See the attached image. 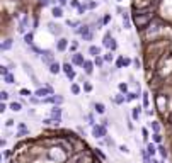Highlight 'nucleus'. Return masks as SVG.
<instances>
[{
	"mask_svg": "<svg viewBox=\"0 0 172 163\" xmlns=\"http://www.w3.org/2000/svg\"><path fill=\"white\" fill-rule=\"evenodd\" d=\"M152 17H154L152 12H142V14H136V19H135L136 27H138V29H145L146 25L150 24Z\"/></svg>",
	"mask_w": 172,
	"mask_h": 163,
	"instance_id": "obj_1",
	"label": "nucleus"
},
{
	"mask_svg": "<svg viewBox=\"0 0 172 163\" xmlns=\"http://www.w3.org/2000/svg\"><path fill=\"white\" fill-rule=\"evenodd\" d=\"M92 136H94L95 139L106 138V136H107L106 126H102V124H95V126H92Z\"/></svg>",
	"mask_w": 172,
	"mask_h": 163,
	"instance_id": "obj_2",
	"label": "nucleus"
},
{
	"mask_svg": "<svg viewBox=\"0 0 172 163\" xmlns=\"http://www.w3.org/2000/svg\"><path fill=\"white\" fill-rule=\"evenodd\" d=\"M41 60H43V63H46V65L50 66L51 63H55V51L43 49V51H41Z\"/></svg>",
	"mask_w": 172,
	"mask_h": 163,
	"instance_id": "obj_3",
	"label": "nucleus"
},
{
	"mask_svg": "<svg viewBox=\"0 0 172 163\" xmlns=\"http://www.w3.org/2000/svg\"><path fill=\"white\" fill-rule=\"evenodd\" d=\"M34 95H36V97H39L41 100H43L46 95H55V92H53V88L50 87V85H44V87H39V88H38V90L34 92Z\"/></svg>",
	"mask_w": 172,
	"mask_h": 163,
	"instance_id": "obj_4",
	"label": "nucleus"
},
{
	"mask_svg": "<svg viewBox=\"0 0 172 163\" xmlns=\"http://www.w3.org/2000/svg\"><path fill=\"white\" fill-rule=\"evenodd\" d=\"M84 63H85V58H84V54H82V53H75L72 56V65H75V66H84Z\"/></svg>",
	"mask_w": 172,
	"mask_h": 163,
	"instance_id": "obj_5",
	"label": "nucleus"
},
{
	"mask_svg": "<svg viewBox=\"0 0 172 163\" xmlns=\"http://www.w3.org/2000/svg\"><path fill=\"white\" fill-rule=\"evenodd\" d=\"M68 43H70V41L66 39V37H60V39L56 41V51H60V53L66 51V48H68Z\"/></svg>",
	"mask_w": 172,
	"mask_h": 163,
	"instance_id": "obj_6",
	"label": "nucleus"
},
{
	"mask_svg": "<svg viewBox=\"0 0 172 163\" xmlns=\"http://www.w3.org/2000/svg\"><path fill=\"white\" fill-rule=\"evenodd\" d=\"M48 29H50V33L51 34H55V36H60V34H62V25L60 24H55V22H50V24H48Z\"/></svg>",
	"mask_w": 172,
	"mask_h": 163,
	"instance_id": "obj_7",
	"label": "nucleus"
},
{
	"mask_svg": "<svg viewBox=\"0 0 172 163\" xmlns=\"http://www.w3.org/2000/svg\"><path fill=\"white\" fill-rule=\"evenodd\" d=\"M75 33H77V34H80V36L84 37V36H87V34H90L92 31H90V27H89L87 24H82V25H78L77 29H75Z\"/></svg>",
	"mask_w": 172,
	"mask_h": 163,
	"instance_id": "obj_8",
	"label": "nucleus"
},
{
	"mask_svg": "<svg viewBox=\"0 0 172 163\" xmlns=\"http://www.w3.org/2000/svg\"><path fill=\"white\" fill-rule=\"evenodd\" d=\"M94 66H95V63L94 61H90V60H85V63H84V72H85V75H92V72H94Z\"/></svg>",
	"mask_w": 172,
	"mask_h": 163,
	"instance_id": "obj_9",
	"label": "nucleus"
},
{
	"mask_svg": "<svg viewBox=\"0 0 172 163\" xmlns=\"http://www.w3.org/2000/svg\"><path fill=\"white\" fill-rule=\"evenodd\" d=\"M60 72H63V68H62V65H60V63H51V65H50V73H51V75H58Z\"/></svg>",
	"mask_w": 172,
	"mask_h": 163,
	"instance_id": "obj_10",
	"label": "nucleus"
},
{
	"mask_svg": "<svg viewBox=\"0 0 172 163\" xmlns=\"http://www.w3.org/2000/svg\"><path fill=\"white\" fill-rule=\"evenodd\" d=\"M90 56H94V58H97V56H101V48L95 46V44H92V46H89V51H87Z\"/></svg>",
	"mask_w": 172,
	"mask_h": 163,
	"instance_id": "obj_11",
	"label": "nucleus"
},
{
	"mask_svg": "<svg viewBox=\"0 0 172 163\" xmlns=\"http://www.w3.org/2000/svg\"><path fill=\"white\" fill-rule=\"evenodd\" d=\"M121 17H123V27H125V29H131V21H130L128 12H123Z\"/></svg>",
	"mask_w": 172,
	"mask_h": 163,
	"instance_id": "obj_12",
	"label": "nucleus"
},
{
	"mask_svg": "<svg viewBox=\"0 0 172 163\" xmlns=\"http://www.w3.org/2000/svg\"><path fill=\"white\" fill-rule=\"evenodd\" d=\"M157 151H158V146H155L154 143H146V153H148L150 156H155Z\"/></svg>",
	"mask_w": 172,
	"mask_h": 163,
	"instance_id": "obj_13",
	"label": "nucleus"
},
{
	"mask_svg": "<svg viewBox=\"0 0 172 163\" xmlns=\"http://www.w3.org/2000/svg\"><path fill=\"white\" fill-rule=\"evenodd\" d=\"M62 107H60V105H55V107L51 109V117L53 119H62Z\"/></svg>",
	"mask_w": 172,
	"mask_h": 163,
	"instance_id": "obj_14",
	"label": "nucleus"
},
{
	"mask_svg": "<svg viewBox=\"0 0 172 163\" xmlns=\"http://www.w3.org/2000/svg\"><path fill=\"white\" fill-rule=\"evenodd\" d=\"M51 15L55 19H60V17H63V7L62 5H56V7H53V10H51Z\"/></svg>",
	"mask_w": 172,
	"mask_h": 163,
	"instance_id": "obj_15",
	"label": "nucleus"
},
{
	"mask_svg": "<svg viewBox=\"0 0 172 163\" xmlns=\"http://www.w3.org/2000/svg\"><path fill=\"white\" fill-rule=\"evenodd\" d=\"M94 111L97 114H101V116H102V114L106 112V105H104L102 102H95V104H94Z\"/></svg>",
	"mask_w": 172,
	"mask_h": 163,
	"instance_id": "obj_16",
	"label": "nucleus"
},
{
	"mask_svg": "<svg viewBox=\"0 0 172 163\" xmlns=\"http://www.w3.org/2000/svg\"><path fill=\"white\" fill-rule=\"evenodd\" d=\"M140 114H142V105H136V107H133V111H131L133 121H138L140 119Z\"/></svg>",
	"mask_w": 172,
	"mask_h": 163,
	"instance_id": "obj_17",
	"label": "nucleus"
},
{
	"mask_svg": "<svg viewBox=\"0 0 172 163\" xmlns=\"http://www.w3.org/2000/svg\"><path fill=\"white\" fill-rule=\"evenodd\" d=\"M24 43L29 44V46H33L34 44V33H26L24 34Z\"/></svg>",
	"mask_w": 172,
	"mask_h": 163,
	"instance_id": "obj_18",
	"label": "nucleus"
},
{
	"mask_svg": "<svg viewBox=\"0 0 172 163\" xmlns=\"http://www.w3.org/2000/svg\"><path fill=\"white\" fill-rule=\"evenodd\" d=\"M12 44H14V41H12V39H4V41H2V46H0V48H2V51H9V49L12 48Z\"/></svg>",
	"mask_w": 172,
	"mask_h": 163,
	"instance_id": "obj_19",
	"label": "nucleus"
},
{
	"mask_svg": "<svg viewBox=\"0 0 172 163\" xmlns=\"http://www.w3.org/2000/svg\"><path fill=\"white\" fill-rule=\"evenodd\" d=\"M9 109H10L12 112H21L22 105H21V102H10V105H9Z\"/></svg>",
	"mask_w": 172,
	"mask_h": 163,
	"instance_id": "obj_20",
	"label": "nucleus"
},
{
	"mask_svg": "<svg viewBox=\"0 0 172 163\" xmlns=\"http://www.w3.org/2000/svg\"><path fill=\"white\" fill-rule=\"evenodd\" d=\"M138 97H140V92H128V94H126V102L136 100Z\"/></svg>",
	"mask_w": 172,
	"mask_h": 163,
	"instance_id": "obj_21",
	"label": "nucleus"
},
{
	"mask_svg": "<svg viewBox=\"0 0 172 163\" xmlns=\"http://www.w3.org/2000/svg\"><path fill=\"white\" fill-rule=\"evenodd\" d=\"M62 68H63V73H65V75H68V73L73 72V65H72V63H63Z\"/></svg>",
	"mask_w": 172,
	"mask_h": 163,
	"instance_id": "obj_22",
	"label": "nucleus"
},
{
	"mask_svg": "<svg viewBox=\"0 0 172 163\" xmlns=\"http://www.w3.org/2000/svg\"><path fill=\"white\" fill-rule=\"evenodd\" d=\"M102 58H104V61H106V63H111V61L114 60V51H107V53L104 54Z\"/></svg>",
	"mask_w": 172,
	"mask_h": 163,
	"instance_id": "obj_23",
	"label": "nucleus"
},
{
	"mask_svg": "<svg viewBox=\"0 0 172 163\" xmlns=\"http://www.w3.org/2000/svg\"><path fill=\"white\" fill-rule=\"evenodd\" d=\"M114 102H116L118 105H121V104H125V102H126V97L123 94H118L116 97H114Z\"/></svg>",
	"mask_w": 172,
	"mask_h": 163,
	"instance_id": "obj_24",
	"label": "nucleus"
},
{
	"mask_svg": "<svg viewBox=\"0 0 172 163\" xmlns=\"http://www.w3.org/2000/svg\"><path fill=\"white\" fill-rule=\"evenodd\" d=\"M118 88H119V92H121V94H128V83H125V82H121V83L119 85H118Z\"/></svg>",
	"mask_w": 172,
	"mask_h": 163,
	"instance_id": "obj_25",
	"label": "nucleus"
},
{
	"mask_svg": "<svg viewBox=\"0 0 172 163\" xmlns=\"http://www.w3.org/2000/svg\"><path fill=\"white\" fill-rule=\"evenodd\" d=\"M70 92H72L73 95H78V94H80V87H78L77 83H72V85H70Z\"/></svg>",
	"mask_w": 172,
	"mask_h": 163,
	"instance_id": "obj_26",
	"label": "nucleus"
},
{
	"mask_svg": "<svg viewBox=\"0 0 172 163\" xmlns=\"http://www.w3.org/2000/svg\"><path fill=\"white\" fill-rule=\"evenodd\" d=\"M94 63H95V66H97V68H101V66H102L106 61H104L102 56H97V58H94Z\"/></svg>",
	"mask_w": 172,
	"mask_h": 163,
	"instance_id": "obj_27",
	"label": "nucleus"
},
{
	"mask_svg": "<svg viewBox=\"0 0 172 163\" xmlns=\"http://www.w3.org/2000/svg\"><path fill=\"white\" fill-rule=\"evenodd\" d=\"M107 49H109V51H116L118 49V43L113 39V37H111V41H109V46H107Z\"/></svg>",
	"mask_w": 172,
	"mask_h": 163,
	"instance_id": "obj_28",
	"label": "nucleus"
},
{
	"mask_svg": "<svg viewBox=\"0 0 172 163\" xmlns=\"http://www.w3.org/2000/svg\"><path fill=\"white\" fill-rule=\"evenodd\" d=\"M4 80H5V83H14V82H15V76L12 75V73H9V75L4 76Z\"/></svg>",
	"mask_w": 172,
	"mask_h": 163,
	"instance_id": "obj_29",
	"label": "nucleus"
},
{
	"mask_svg": "<svg viewBox=\"0 0 172 163\" xmlns=\"http://www.w3.org/2000/svg\"><path fill=\"white\" fill-rule=\"evenodd\" d=\"M19 94H21L22 97H33V95H34V94H31V90H27V88H21Z\"/></svg>",
	"mask_w": 172,
	"mask_h": 163,
	"instance_id": "obj_30",
	"label": "nucleus"
},
{
	"mask_svg": "<svg viewBox=\"0 0 172 163\" xmlns=\"http://www.w3.org/2000/svg\"><path fill=\"white\" fill-rule=\"evenodd\" d=\"M158 153H160V156L162 158H167V149H165V146H162V145H158Z\"/></svg>",
	"mask_w": 172,
	"mask_h": 163,
	"instance_id": "obj_31",
	"label": "nucleus"
},
{
	"mask_svg": "<svg viewBox=\"0 0 172 163\" xmlns=\"http://www.w3.org/2000/svg\"><path fill=\"white\" fill-rule=\"evenodd\" d=\"M152 139H154V143H157V145H160V143H162V136H160V133H154V136H152Z\"/></svg>",
	"mask_w": 172,
	"mask_h": 163,
	"instance_id": "obj_32",
	"label": "nucleus"
},
{
	"mask_svg": "<svg viewBox=\"0 0 172 163\" xmlns=\"http://www.w3.org/2000/svg\"><path fill=\"white\" fill-rule=\"evenodd\" d=\"M85 5H87V10H92V9L97 7V2H94V0H89V2H85Z\"/></svg>",
	"mask_w": 172,
	"mask_h": 163,
	"instance_id": "obj_33",
	"label": "nucleus"
},
{
	"mask_svg": "<svg viewBox=\"0 0 172 163\" xmlns=\"http://www.w3.org/2000/svg\"><path fill=\"white\" fill-rule=\"evenodd\" d=\"M150 99H148V92H143V107H148Z\"/></svg>",
	"mask_w": 172,
	"mask_h": 163,
	"instance_id": "obj_34",
	"label": "nucleus"
},
{
	"mask_svg": "<svg viewBox=\"0 0 172 163\" xmlns=\"http://www.w3.org/2000/svg\"><path fill=\"white\" fill-rule=\"evenodd\" d=\"M63 100H65V99H63L62 95H55V105H62Z\"/></svg>",
	"mask_w": 172,
	"mask_h": 163,
	"instance_id": "obj_35",
	"label": "nucleus"
},
{
	"mask_svg": "<svg viewBox=\"0 0 172 163\" xmlns=\"http://www.w3.org/2000/svg\"><path fill=\"white\" fill-rule=\"evenodd\" d=\"M80 2H78V0H70V7H73V9H78L80 7Z\"/></svg>",
	"mask_w": 172,
	"mask_h": 163,
	"instance_id": "obj_36",
	"label": "nucleus"
},
{
	"mask_svg": "<svg viewBox=\"0 0 172 163\" xmlns=\"http://www.w3.org/2000/svg\"><path fill=\"white\" fill-rule=\"evenodd\" d=\"M150 126H152V129H154V133H158V131H160V126H158V122H150Z\"/></svg>",
	"mask_w": 172,
	"mask_h": 163,
	"instance_id": "obj_37",
	"label": "nucleus"
},
{
	"mask_svg": "<svg viewBox=\"0 0 172 163\" xmlns=\"http://www.w3.org/2000/svg\"><path fill=\"white\" fill-rule=\"evenodd\" d=\"M123 58H125V56H119V58L116 60V68H123V66H125L123 65Z\"/></svg>",
	"mask_w": 172,
	"mask_h": 163,
	"instance_id": "obj_38",
	"label": "nucleus"
},
{
	"mask_svg": "<svg viewBox=\"0 0 172 163\" xmlns=\"http://www.w3.org/2000/svg\"><path fill=\"white\" fill-rule=\"evenodd\" d=\"M66 2H68V0H51V4H58V5H62V7H65Z\"/></svg>",
	"mask_w": 172,
	"mask_h": 163,
	"instance_id": "obj_39",
	"label": "nucleus"
},
{
	"mask_svg": "<svg viewBox=\"0 0 172 163\" xmlns=\"http://www.w3.org/2000/svg\"><path fill=\"white\" fill-rule=\"evenodd\" d=\"M84 90L85 92H92V85L89 83V82H85V80H84Z\"/></svg>",
	"mask_w": 172,
	"mask_h": 163,
	"instance_id": "obj_40",
	"label": "nucleus"
},
{
	"mask_svg": "<svg viewBox=\"0 0 172 163\" xmlns=\"http://www.w3.org/2000/svg\"><path fill=\"white\" fill-rule=\"evenodd\" d=\"M119 151H121V153H125V155H128V153H130V149H128V146L121 145V146H119Z\"/></svg>",
	"mask_w": 172,
	"mask_h": 163,
	"instance_id": "obj_41",
	"label": "nucleus"
},
{
	"mask_svg": "<svg viewBox=\"0 0 172 163\" xmlns=\"http://www.w3.org/2000/svg\"><path fill=\"white\" fill-rule=\"evenodd\" d=\"M0 73H2V76H5V75H9L10 72H9L7 66H2V68H0Z\"/></svg>",
	"mask_w": 172,
	"mask_h": 163,
	"instance_id": "obj_42",
	"label": "nucleus"
},
{
	"mask_svg": "<svg viewBox=\"0 0 172 163\" xmlns=\"http://www.w3.org/2000/svg\"><path fill=\"white\" fill-rule=\"evenodd\" d=\"M50 4H51V0H39V5H41V7H48Z\"/></svg>",
	"mask_w": 172,
	"mask_h": 163,
	"instance_id": "obj_43",
	"label": "nucleus"
},
{
	"mask_svg": "<svg viewBox=\"0 0 172 163\" xmlns=\"http://www.w3.org/2000/svg\"><path fill=\"white\" fill-rule=\"evenodd\" d=\"M0 99H2V100H7V99H9V92H5V90H2V94H0Z\"/></svg>",
	"mask_w": 172,
	"mask_h": 163,
	"instance_id": "obj_44",
	"label": "nucleus"
},
{
	"mask_svg": "<svg viewBox=\"0 0 172 163\" xmlns=\"http://www.w3.org/2000/svg\"><path fill=\"white\" fill-rule=\"evenodd\" d=\"M75 76H77V73H75V70H73L72 73H68V75H66V78H68L70 82H72V80H75Z\"/></svg>",
	"mask_w": 172,
	"mask_h": 163,
	"instance_id": "obj_45",
	"label": "nucleus"
},
{
	"mask_svg": "<svg viewBox=\"0 0 172 163\" xmlns=\"http://www.w3.org/2000/svg\"><path fill=\"white\" fill-rule=\"evenodd\" d=\"M77 10H78V14H85V10H87V5H85V4H84V5H80Z\"/></svg>",
	"mask_w": 172,
	"mask_h": 163,
	"instance_id": "obj_46",
	"label": "nucleus"
},
{
	"mask_svg": "<svg viewBox=\"0 0 172 163\" xmlns=\"http://www.w3.org/2000/svg\"><path fill=\"white\" fill-rule=\"evenodd\" d=\"M133 63V60H130V58H123V65L125 66H130Z\"/></svg>",
	"mask_w": 172,
	"mask_h": 163,
	"instance_id": "obj_47",
	"label": "nucleus"
},
{
	"mask_svg": "<svg viewBox=\"0 0 172 163\" xmlns=\"http://www.w3.org/2000/svg\"><path fill=\"white\" fill-rule=\"evenodd\" d=\"M142 134H143V139H148V129H146V127L142 129Z\"/></svg>",
	"mask_w": 172,
	"mask_h": 163,
	"instance_id": "obj_48",
	"label": "nucleus"
},
{
	"mask_svg": "<svg viewBox=\"0 0 172 163\" xmlns=\"http://www.w3.org/2000/svg\"><path fill=\"white\" fill-rule=\"evenodd\" d=\"M5 126H7V127L14 126V119H7V121H5Z\"/></svg>",
	"mask_w": 172,
	"mask_h": 163,
	"instance_id": "obj_49",
	"label": "nucleus"
},
{
	"mask_svg": "<svg viewBox=\"0 0 172 163\" xmlns=\"http://www.w3.org/2000/svg\"><path fill=\"white\" fill-rule=\"evenodd\" d=\"M0 111H2V112H5V111H7V104H5V102H2V105H0Z\"/></svg>",
	"mask_w": 172,
	"mask_h": 163,
	"instance_id": "obj_50",
	"label": "nucleus"
},
{
	"mask_svg": "<svg viewBox=\"0 0 172 163\" xmlns=\"http://www.w3.org/2000/svg\"><path fill=\"white\" fill-rule=\"evenodd\" d=\"M133 65H135V68H140V60L135 58V60H133Z\"/></svg>",
	"mask_w": 172,
	"mask_h": 163,
	"instance_id": "obj_51",
	"label": "nucleus"
},
{
	"mask_svg": "<svg viewBox=\"0 0 172 163\" xmlns=\"http://www.w3.org/2000/svg\"><path fill=\"white\" fill-rule=\"evenodd\" d=\"M92 37H94V34L90 33V34H87V36H84V41H90Z\"/></svg>",
	"mask_w": 172,
	"mask_h": 163,
	"instance_id": "obj_52",
	"label": "nucleus"
},
{
	"mask_svg": "<svg viewBox=\"0 0 172 163\" xmlns=\"http://www.w3.org/2000/svg\"><path fill=\"white\" fill-rule=\"evenodd\" d=\"M102 21H104V24H107V22L111 21V15H109V14H107V15H104V19H102Z\"/></svg>",
	"mask_w": 172,
	"mask_h": 163,
	"instance_id": "obj_53",
	"label": "nucleus"
},
{
	"mask_svg": "<svg viewBox=\"0 0 172 163\" xmlns=\"http://www.w3.org/2000/svg\"><path fill=\"white\" fill-rule=\"evenodd\" d=\"M106 143H107V145H109V146H116V145H114V141H113V139H109V138L106 139Z\"/></svg>",
	"mask_w": 172,
	"mask_h": 163,
	"instance_id": "obj_54",
	"label": "nucleus"
},
{
	"mask_svg": "<svg viewBox=\"0 0 172 163\" xmlns=\"http://www.w3.org/2000/svg\"><path fill=\"white\" fill-rule=\"evenodd\" d=\"M95 153H97V155H99V156H101V158H106V156H104V153H102V151H101V149H95Z\"/></svg>",
	"mask_w": 172,
	"mask_h": 163,
	"instance_id": "obj_55",
	"label": "nucleus"
},
{
	"mask_svg": "<svg viewBox=\"0 0 172 163\" xmlns=\"http://www.w3.org/2000/svg\"><path fill=\"white\" fill-rule=\"evenodd\" d=\"M102 126H106V127H107V126H109V121H107V119H104V121H102Z\"/></svg>",
	"mask_w": 172,
	"mask_h": 163,
	"instance_id": "obj_56",
	"label": "nucleus"
},
{
	"mask_svg": "<svg viewBox=\"0 0 172 163\" xmlns=\"http://www.w3.org/2000/svg\"><path fill=\"white\" fill-rule=\"evenodd\" d=\"M152 163H160V161H157V160H154V158H152Z\"/></svg>",
	"mask_w": 172,
	"mask_h": 163,
	"instance_id": "obj_57",
	"label": "nucleus"
},
{
	"mask_svg": "<svg viewBox=\"0 0 172 163\" xmlns=\"http://www.w3.org/2000/svg\"><path fill=\"white\" fill-rule=\"evenodd\" d=\"M118 2H123V0H118Z\"/></svg>",
	"mask_w": 172,
	"mask_h": 163,
	"instance_id": "obj_58",
	"label": "nucleus"
},
{
	"mask_svg": "<svg viewBox=\"0 0 172 163\" xmlns=\"http://www.w3.org/2000/svg\"><path fill=\"white\" fill-rule=\"evenodd\" d=\"M160 163H165V161H160Z\"/></svg>",
	"mask_w": 172,
	"mask_h": 163,
	"instance_id": "obj_59",
	"label": "nucleus"
}]
</instances>
